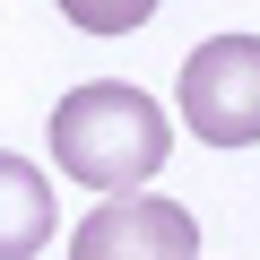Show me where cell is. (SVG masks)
Here are the masks:
<instances>
[{"label":"cell","instance_id":"obj_1","mask_svg":"<svg viewBox=\"0 0 260 260\" xmlns=\"http://www.w3.org/2000/svg\"><path fill=\"white\" fill-rule=\"evenodd\" d=\"M165 156H174V121L130 78H95L52 104V165L87 191H148Z\"/></svg>","mask_w":260,"mask_h":260},{"label":"cell","instance_id":"obj_2","mask_svg":"<svg viewBox=\"0 0 260 260\" xmlns=\"http://www.w3.org/2000/svg\"><path fill=\"white\" fill-rule=\"evenodd\" d=\"M182 121L208 148L260 139V35H208L182 61Z\"/></svg>","mask_w":260,"mask_h":260},{"label":"cell","instance_id":"obj_3","mask_svg":"<svg viewBox=\"0 0 260 260\" xmlns=\"http://www.w3.org/2000/svg\"><path fill=\"white\" fill-rule=\"evenodd\" d=\"M70 260H200V225L156 191H104V208L70 234Z\"/></svg>","mask_w":260,"mask_h":260},{"label":"cell","instance_id":"obj_4","mask_svg":"<svg viewBox=\"0 0 260 260\" xmlns=\"http://www.w3.org/2000/svg\"><path fill=\"white\" fill-rule=\"evenodd\" d=\"M52 182L26 165V156H9L0 148V260H35L44 243H52Z\"/></svg>","mask_w":260,"mask_h":260},{"label":"cell","instance_id":"obj_5","mask_svg":"<svg viewBox=\"0 0 260 260\" xmlns=\"http://www.w3.org/2000/svg\"><path fill=\"white\" fill-rule=\"evenodd\" d=\"M61 18H78L87 35H130L156 18V0H61Z\"/></svg>","mask_w":260,"mask_h":260}]
</instances>
